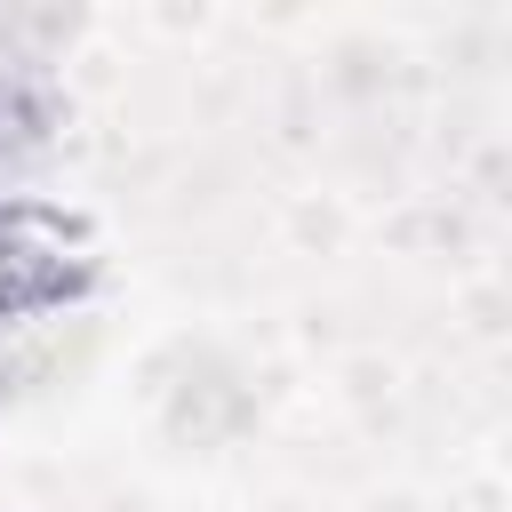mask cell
Here are the masks:
<instances>
[{
  "label": "cell",
  "instance_id": "1",
  "mask_svg": "<svg viewBox=\"0 0 512 512\" xmlns=\"http://www.w3.org/2000/svg\"><path fill=\"white\" fill-rule=\"evenodd\" d=\"M24 312H0V384H8V328H16Z\"/></svg>",
  "mask_w": 512,
  "mask_h": 512
}]
</instances>
